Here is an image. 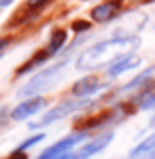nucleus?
<instances>
[{"mask_svg": "<svg viewBox=\"0 0 155 159\" xmlns=\"http://www.w3.org/2000/svg\"><path fill=\"white\" fill-rule=\"evenodd\" d=\"M74 32H78V34H82V32H88L90 30V21H86V19H78V21H74V23L69 25Z\"/></svg>", "mask_w": 155, "mask_h": 159, "instance_id": "obj_17", "label": "nucleus"}, {"mask_svg": "<svg viewBox=\"0 0 155 159\" xmlns=\"http://www.w3.org/2000/svg\"><path fill=\"white\" fill-rule=\"evenodd\" d=\"M111 80L109 78H101V75H84L78 82L71 84V96L75 98H90L92 94H97L101 90L109 88Z\"/></svg>", "mask_w": 155, "mask_h": 159, "instance_id": "obj_5", "label": "nucleus"}, {"mask_svg": "<svg viewBox=\"0 0 155 159\" xmlns=\"http://www.w3.org/2000/svg\"><path fill=\"white\" fill-rule=\"evenodd\" d=\"M149 2H155V0H143V4H149Z\"/></svg>", "mask_w": 155, "mask_h": 159, "instance_id": "obj_23", "label": "nucleus"}, {"mask_svg": "<svg viewBox=\"0 0 155 159\" xmlns=\"http://www.w3.org/2000/svg\"><path fill=\"white\" fill-rule=\"evenodd\" d=\"M113 136H115L113 130H107V132H101L98 136H94L92 140L80 144V147L75 149V159H92L94 155H98L101 151H105L107 147L111 144Z\"/></svg>", "mask_w": 155, "mask_h": 159, "instance_id": "obj_6", "label": "nucleus"}, {"mask_svg": "<svg viewBox=\"0 0 155 159\" xmlns=\"http://www.w3.org/2000/svg\"><path fill=\"white\" fill-rule=\"evenodd\" d=\"M67 65H69V55H65L63 59H59L57 63L40 69L34 78H30L23 86L19 88L17 96H21L23 101L25 98H34V96H42V92H46V90L61 78V73H63V69H65Z\"/></svg>", "mask_w": 155, "mask_h": 159, "instance_id": "obj_2", "label": "nucleus"}, {"mask_svg": "<svg viewBox=\"0 0 155 159\" xmlns=\"http://www.w3.org/2000/svg\"><path fill=\"white\" fill-rule=\"evenodd\" d=\"M94 105H97V101H92V98H75V96H71V98L61 101L59 105H55L52 109L44 111V115H42V119L38 121V124H30V130L46 128V126H50V124L59 121V119L67 117V115H74V113H78V111L90 109V107H94Z\"/></svg>", "mask_w": 155, "mask_h": 159, "instance_id": "obj_3", "label": "nucleus"}, {"mask_svg": "<svg viewBox=\"0 0 155 159\" xmlns=\"http://www.w3.org/2000/svg\"><path fill=\"white\" fill-rule=\"evenodd\" d=\"M122 2L124 0H105V2L97 4L90 11L92 21H97V23H109V21H113L115 17H117V13H120V8H122Z\"/></svg>", "mask_w": 155, "mask_h": 159, "instance_id": "obj_9", "label": "nucleus"}, {"mask_svg": "<svg viewBox=\"0 0 155 159\" xmlns=\"http://www.w3.org/2000/svg\"><path fill=\"white\" fill-rule=\"evenodd\" d=\"M153 78H155V65H151L145 71H140L139 75H134L130 82H126L124 86L117 88V90H115V96H122V94H126V92H136V90L143 92V90L149 88V84L153 82Z\"/></svg>", "mask_w": 155, "mask_h": 159, "instance_id": "obj_8", "label": "nucleus"}, {"mask_svg": "<svg viewBox=\"0 0 155 159\" xmlns=\"http://www.w3.org/2000/svg\"><path fill=\"white\" fill-rule=\"evenodd\" d=\"M151 151H155V132L151 136H147L143 143L136 144V147L130 151L128 159H139V157H143V155H147V153H151Z\"/></svg>", "mask_w": 155, "mask_h": 159, "instance_id": "obj_15", "label": "nucleus"}, {"mask_svg": "<svg viewBox=\"0 0 155 159\" xmlns=\"http://www.w3.org/2000/svg\"><path fill=\"white\" fill-rule=\"evenodd\" d=\"M8 44H11V38H0V52H4Z\"/></svg>", "mask_w": 155, "mask_h": 159, "instance_id": "obj_18", "label": "nucleus"}, {"mask_svg": "<svg viewBox=\"0 0 155 159\" xmlns=\"http://www.w3.org/2000/svg\"><path fill=\"white\" fill-rule=\"evenodd\" d=\"M153 27H155V21H153Z\"/></svg>", "mask_w": 155, "mask_h": 159, "instance_id": "obj_24", "label": "nucleus"}, {"mask_svg": "<svg viewBox=\"0 0 155 159\" xmlns=\"http://www.w3.org/2000/svg\"><path fill=\"white\" fill-rule=\"evenodd\" d=\"M42 140H44V134H42V132H38L36 136H30L27 140H23V143L19 144V147H17L15 151H17V153H25L27 149H32V147H36V144H38V143H42Z\"/></svg>", "mask_w": 155, "mask_h": 159, "instance_id": "obj_16", "label": "nucleus"}, {"mask_svg": "<svg viewBox=\"0 0 155 159\" xmlns=\"http://www.w3.org/2000/svg\"><path fill=\"white\" fill-rule=\"evenodd\" d=\"M48 59H52V55H50V50L48 48H40L38 52H34L32 55V59L27 61V63H23L19 69L15 71V75H23V73H27V71H34L36 67H40V65H44Z\"/></svg>", "mask_w": 155, "mask_h": 159, "instance_id": "obj_12", "label": "nucleus"}, {"mask_svg": "<svg viewBox=\"0 0 155 159\" xmlns=\"http://www.w3.org/2000/svg\"><path fill=\"white\" fill-rule=\"evenodd\" d=\"M134 105L139 107V111H155V90L147 88L134 96Z\"/></svg>", "mask_w": 155, "mask_h": 159, "instance_id": "obj_14", "label": "nucleus"}, {"mask_svg": "<svg viewBox=\"0 0 155 159\" xmlns=\"http://www.w3.org/2000/svg\"><path fill=\"white\" fill-rule=\"evenodd\" d=\"M88 138V132H82V130H74L71 134L63 136L61 140L57 143H52L50 147H46L44 151L38 155L36 159H59L67 155V153H71L78 149V144H84V140Z\"/></svg>", "mask_w": 155, "mask_h": 159, "instance_id": "obj_4", "label": "nucleus"}, {"mask_svg": "<svg viewBox=\"0 0 155 159\" xmlns=\"http://www.w3.org/2000/svg\"><path fill=\"white\" fill-rule=\"evenodd\" d=\"M65 42H67V30L65 27H57V30H52V34H50L46 48L50 50V55L55 57V55H59V52L63 50Z\"/></svg>", "mask_w": 155, "mask_h": 159, "instance_id": "obj_13", "label": "nucleus"}, {"mask_svg": "<svg viewBox=\"0 0 155 159\" xmlns=\"http://www.w3.org/2000/svg\"><path fill=\"white\" fill-rule=\"evenodd\" d=\"M149 126H151V128H155V115L151 117V121H149Z\"/></svg>", "mask_w": 155, "mask_h": 159, "instance_id": "obj_22", "label": "nucleus"}, {"mask_svg": "<svg viewBox=\"0 0 155 159\" xmlns=\"http://www.w3.org/2000/svg\"><path fill=\"white\" fill-rule=\"evenodd\" d=\"M139 65H140L139 55H134V52H126V55H122L113 65H109V67H107V78H109V80H115L117 75L130 71V69L139 67Z\"/></svg>", "mask_w": 155, "mask_h": 159, "instance_id": "obj_10", "label": "nucleus"}, {"mask_svg": "<svg viewBox=\"0 0 155 159\" xmlns=\"http://www.w3.org/2000/svg\"><path fill=\"white\" fill-rule=\"evenodd\" d=\"M46 105H48L46 96H34V98H25V101H21V103L17 105L13 111H11V117L17 119V121L27 119V117H32V115H36V113H40L42 109L46 107Z\"/></svg>", "mask_w": 155, "mask_h": 159, "instance_id": "obj_7", "label": "nucleus"}, {"mask_svg": "<svg viewBox=\"0 0 155 159\" xmlns=\"http://www.w3.org/2000/svg\"><path fill=\"white\" fill-rule=\"evenodd\" d=\"M7 159H27V155H25V153H17V151H13Z\"/></svg>", "mask_w": 155, "mask_h": 159, "instance_id": "obj_19", "label": "nucleus"}, {"mask_svg": "<svg viewBox=\"0 0 155 159\" xmlns=\"http://www.w3.org/2000/svg\"><path fill=\"white\" fill-rule=\"evenodd\" d=\"M139 159H155V151L147 153V155H143V157H139Z\"/></svg>", "mask_w": 155, "mask_h": 159, "instance_id": "obj_21", "label": "nucleus"}, {"mask_svg": "<svg viewBox=\"0 0 155 159\" xmlns=\"http://www.w3.org/2000/svg\"><path fill=\"white\" fill-rule=\"evenodd\" d=\"M15 0H0V8H4V7H8V4H13Z\"/></svg>", "mask_w": 155, "mask_h": 159, "instance_id": "obj_20", "label": "nucleus"}, {"mask_svg": "<svg viewBox=\"0 0 155 159\" xmlns=\"http://www.w3.org/2000/svg\"><path fill=\"white\" fill-rule=\"evenodd\" d=\"M139 46V36H124V34H115L113 38L103 40V42H94L88 46L75 61V67L80 71L86 69H101V67H109L113 65L117 59L126 52H130L128 48Z\"/></svg>", "mask_w": 155, "mask_h": 159, "instance_id": "obj_1", "label": "nucleus"}, {"mask_svg": "<svg viewBox=\"0 0 155 159\" xmlns=\"http://www.w3.org/2000/svg\"><path fill=\"white\" fill-rule=\"evenodd\" d=\"M48 2H50V0H27V2L23 4V8H21V13H17V17L8 21L7 27H17L19 23H25V21H30V19L38 15V13H40L42 8L48 4Z\"/></svg>", "mask_w": 155, "mask_h": 159, "instance_id": "obj_11", "label": "nucleus"}]
</instances>
